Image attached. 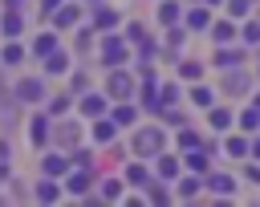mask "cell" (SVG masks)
<instances>
[{
  "instance_id": "cell-1",
  "label": "cell",
  "mask_w": 260,
  "mask_h": 207,
  "mask_svg": "<svg viewBox=\"0 0 260 207\" xmlns=\"http://www.w3.org/2000/svg\"><path fill=\"white\" fill-rule=\"evenodd\" d=\"M158 146V134H138V150H154Z\"/></svg>"
},
{
  "instance_id": "cell-2",
  "label": "cell",
  "mask_w": 260,
  "mask_h": 207,
  "mask_svg": "<svg viewBox=\"0 0 260 207\" xmlns=\"http://www.w3.org/2000/svg\"><path fill=\"white\" fill-rule=\"evenodd\" d=\"M69 191H77V195H81V191H85V175H73V179H69Z\"/></svg>"
},
{
  "instance_id": "cell-3",
  "label": "cell",
  "mask_w": 260,
  "mask_h": 207,
  "mask_svg": "<svg viewBox=\"0 0 260 207\" xmlns=\"http://www.w3.org/2000/svg\"><path fill=\"white\" fill-rule=\"evenodd\" d=\"M211 187H215V191H232V179H223V175H215V179H211Z\"/></svg>"
},
{
  "instance_id": "cell-4",
  "label": "cell",
  "mask_w": 260,
  "mask_h": 207,
  "mask_svg": "<svg viewBox=\"0 0 260 207\" xmlns=\"http://www.w3.org/2000/svg\"><path fill=\"white\" fill-rule=\"evenodd\" d=\"M37 195H41V199H57V187H53V183H45V187H41Z\"/></svg>"
}]
</instances>
